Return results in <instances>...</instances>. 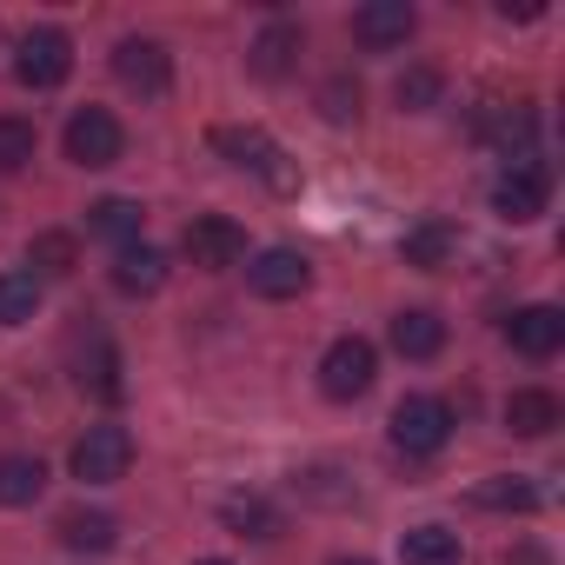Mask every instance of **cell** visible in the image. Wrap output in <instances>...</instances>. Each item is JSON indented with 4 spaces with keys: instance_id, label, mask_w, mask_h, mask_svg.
Returning <instances> with one entry per match:
<instances>
[{
    "instance_id": "cell-1",
    "label": "cell",
    "mask_w": 565,
    "mask_h": 565,
    "mask_svg": "<svg viewBox=\"0 0 565 565\" xmlns=\"http://www.w3.org/2000/svg\"><path fill=\"white\" fill-rule=\"evenodd\" d=\"M213 147H220L239 173H259L273 193H294V186H300V173L287 167V153H279V140H273L266 127H213Z\"/></svg>"
},
{
    "instance_id": "cell-2",
    "label": "cell",
    "mask_w": 565,
    "mask_h": 565,
    "mask_svg": "<svg viewBox=\"0 0 565 565\" xmlns=\"http://www.w3.org/2000/svg\"><path fill=\"white\" fill-rule=\"evenodd\" d=\"M446 439H452V406H446V399H433V393H406V399L393 406V446H399V452L433 459Z\"/></svg>"
},
{
    "instance_id": "cell-3",
    "label": "cell",
    "mask_w": 565,
    "mask_h": 565,
    "mask_svg": "<svg viewBox=\"0 0 565 565\" xmlns=\"http://www.w3.org/2000/svg\"><path fill=\"white\" fill-rule=\"evenodd\" d=\"M67 74H74V41H67L61 28H34V34H21V47H14V81H21V87L47 94V87H61Z\"/></svg>"
},
{
    "instance_id": "cell-4",
    "label": "cell",
    "mask_w": 565,
    "mask_h": 565,
    "mask_svg": "<svg viewBox=\"0 0 565 565\" xmlns=\"http://www.w3.org/2000/svg\"><path fill=\"white\" fill-rule=\"evenodd\" d=\"M373 380H380L373 340L347 333V340L327 347V360H320V393H327V399H360V393H373Z\"/></svg>"
},
{
    "instance_id": "cell-5",
    "label": "cell",
    "mask_w": 565,
    "mask_h": 565,
    "mask_svg": "<svg viewBox=\"0 0 565 565\" xmlns=\"http://www.w3.org/2000/svg\"><path fill=\"white\" fill-rule=\"evenodd\" d=\"M127 466H134L127 426H87V439L74 446V479H87V486H114V479H127Z\"/></svg>"
},
{
    "instance_id": "cell-6",
    "label": "cell",
    "mask_w": 565,
    "mask_h": 565,
    "mask_svg": "<svg viewBox=\"0 0 565 565\" xmlns=\"http://www.w3.org/2000/svg\"><path fill=\"white\" fill-rule=\"evenodd\" d=\"M114 74H120V87H134L140 100H160V94L173 87V54H167L160 41L127 34V41L114 47Z\"/></svg>"
},
{
    "instance_id": "cell-7",
    "label": "cell",
    "mask_w": 565,
    "mask_h": 565,
    "mask_svg": "<svg viewBox=\"0 0 565 565\" xmlns=\"http://www.w3.org/2000/svg\"><path fill=\"white\" fill-rule=\"evenodd\" d=\"M120 147H127V134H120V120H114L107 107H81V114L67 120V160H74V167H114Z\"/></svg>"
},
{
    "instance_id": "cell-8",
    "label": "cell",
    "mask_w": 565,
    "mask_h": 565,
    "mask_svg": "<svg viewBox=\"0 0 565 565\" xmlns=\"http://www.w3.org/2000/svg\"><path fill=\"white\" fill-rule=\"evenodd\" d=\"M307 279H313V266H307V253H294V246H266V253H253V266H246V287H253L259 300H300Z\"/></svg>"
},
{
    "instance_id": "cell-9",
    "label": "cell",
    "mask_w": 565,
    "mask_h": 565,
    "mask_svg": "<svg viewBox=\"0 0 565 565\" xmlns=\"http://www.w3.org/2000/svg\"><path fill=\"white\" fill-rule=\"evenodd\" d=\"M186 259L206 266V273H226V266L246 259V233H239L226 213H200V220L186 226Z\"/></svg>"
},
{
    "instance_id": "cell-10",
    "label": "cell",
    "mask_w": 565,
    "mask_h": 565,
    "mask_svg": "<svg viewBox=\"0 0 565 565\" xmlns=\"http://www.w3.org/2000/svg\"><path fill=\"white\" fill-rule=\"evenodd\" d=\"M492 213L512 220V226L539 220V213H545V167H539V160H532V167H505L499 186H492Z\"/></svg>"
},
{
    "instance_id": "cell-11",
    "label": "cell",
    "mask_w": 565,
    "mask_h": 565,
    "mask_svg": "<svg viewBox=\"0 0 565 565\" xmlns=\"http://www.w3.org/2000/svg\"><path fill=\"white\" fill-rule=\"evenodd\" d=\"M505 340H512V353H525V360H552V353L565 347V313H558V307H519V313L505 320Z\"/></svg>"
},
{
    "instance_id": "cell-12",
    "label": "cell",
    "mask_w": 565,
    "mask_h": 565,
    "mask_svg": "<svg viewBox=\"0 0 565 565\" xmlns=\"http://www.w3.org/2000/svg\"><path fill=\"white\" fill-rule=\"evenodd\" d=\"M74 380H81V393H87V399H100V406H120V399H127L120 353H114V340H100V333L87 340V353H81V373H74Z\"/></svg>"
},
{
    "instance_id": "cell-13",
    "label": "cell",
    "mask_w": 565,
    "mask_h": 565,
    "mask_svg": "<svg viewBox=\"0 0 565 565\" xmlns=\"http://www.w3.org/2000/svg\"><path fill=\"white\" fill-rule=\"evenodd\" d=\"M452 246H459V226L433 213V220H419V226L399 239V259H406V266H419V273H439V266L452 259Z\"/></svg>"
},
{
    "instance_id": "cell-14",
    "label": "cell",
    "mask_w": 565,
    "mask_h": 565,
    "mask_svg": "<svg viewBox=\"0 0 565 565\" xmlns=\"http://www.w3.org/2000/svg\"><path fill=\"white\" fill-rule=\"evenodd\" d=\"M413 34V8L406 0H373V8L353 14V41L360 47H399Z\"/></svg>"
},
{
    "instance_id": "cell-15",
    "label": "cell",
    "mask_w": 565,
    "mask_h": 565,
    "mask_svg": "<svg viewBox=\"0 0 565 565\" xmlns=\"http://www.w3.org/2000/svg\"><path fill=\"white\" fill-rule=\"evenodd\" d=\"M558 419H565V406H558L545 386H519V393L505 399V426H512L519 439H545Z\"/></svg>"
},
{
    "instance_id": "cell-16",
    "label": "cell",
    "mask_w": 565,
    "mask_h": 565,
    "mask_svg": "<svg viewBox=\"0 0 565 565\" xmlns=\"http://www.w3.org/2000/svg\"><path fill=\"white\" fill-rule=\"evenodd\" d=\"M114 287L120 294H160L167 287V253H153V246H120L114 253Z\"/></svg>"
},
{
    "instance_id": "cell-17",
    "label": "cell",
    "mask_w": 565,
    "mask_h": 565,
    "mask_svg": "<svg viewBox=\"0 0 565 565\" xmlns=\"http://www.w3.org/2000/svg\"><path fill=\"white\" fill-rule=\"evenodd\" d=\"M439 347H446V320H439V313L406 307V313L393 320V353H399V360H433Z\"/></svg>"
},
{
    "instance_id": "cell-18",
    "label": "cell",
    "mask_w": 565,
    "mask_h": 565,
    "mask_svg": "<svg viewBox=\"0 0 565 565\" xmlns=\"http://www.w3.org/2000/svg\"><path fill=\"white\" fill-rule=\"evenodd\" d=\"M140 226H147V206H140V200L107 193V200H94V206H87V233H100V239L134 246V239H140Z\"/></svg>"
},
{
    "instance_id": "cell-19",
    "label": "cell",
    "mask_w": 565,
    "mask_h": 565,
    "mask_svg": "<svg viewBox=\"0 0 565 565\" xmlns=\"http://www.w3.org/2000/svg\"><path fill=\"white\" fill-rule=\"evenodd\" d=\"M294 54H300V28H287V21H273L259 41H253V54H246V67L259 74V81H279V74H294Z\"/></svg>"
},
{
    "instance_id": "cell-20",
    "label": "cell",
    "mask_w": 565,
    "mask_h": 565,
    "mask_svg": "<svg viewBox=\"0 0 565 565\" xmlns=\"http://www.w3.org/2000/svg\"><path fill=\"white\" fill-rule=\"evenodd\" d=\"M47 492V466L28 459V452H8L0 459V505H34Z\"/></svg>"
},
{
    "instance_id": "cell-21",
    "label": "cell",
    "mask_w": 565,
    "mask_h": 565,
    "mask_svg": "<svg viewBox=\"0 0 565 565\" xmlns=\"http://www.w3.org/2000/svg\"><path fill=\"white\" fill-rule=\"evenodd\" d=\"M28 266H34V279H67L81 266V239L74 233H34L28 239Z\"/></svg>"
},
{
    "instance_id": "cell-22",
    "label": "cell",
    "mask_w": 565,
    "mask_h": 565,
    "mask_svg": "<svg viewBox=\"0 0 565 565\" xmlns=\"http://www.w3.org/2000/svg\"><path fill=\"white\" fill-rule=\"evenodd\" d=\"M220 519H226L239 539H273V532H279V512H273L259 492H226V499H220Z\"/></svg>"
},
{
    "instance_id": "cell-23",
    "label": "cell",
    "mask_w": 565,
    "mask_h": 565,
    "mask_svg": "<svg viewBox=\"0 0 565 565\" xmlns=\"http://www.w3.org/2000/svg\"><path fill=\"white\" fill-rule=\"evenodd\" d=\"M120 539V519L114 512H61V545H74V552H107Z\"/></svg>"
},
{
    "instance_id": "cell-24",
    "label": "cell",
    "mask_w": 565,
    "mask_h": 565,
    "mask_svg": "<svg viewBox=\"0 0 565 565\" xmlns=\"http://www.w3.org/2000/svg\"><path fill=\"white\" fill-rule=\"evenodd\" d=\"M399 558L406 565H459V532L452 525H413L399 539Z\"/></svg>"
},
{
    "instance_id": "cell-25",
    "label": "cell",
    "mask_w": 565,
    "mask_h": 565,
    "mask_svg": "<svg viewBox=\"0 0 565 565\" xmlns=\"http://www.w3.org/2000/svg\"><path fill=\"white\" fill-rule=\"evenodd\" d=\"M41 313V279L34 273H0V327H28Z\"/></svg>"
},
{
    "instance_id": "cell-26",
    "label": "cell",
    "mask_w": 565,
    "mask_h": 565,
    "mask_svg": "<svg viewBox=\"0 0 565 565\" xmlns=\"http://www.w3.org/2000/svg\"><path fill=\"white\" fill-rule=\"evenodd\" d=\"M472 505H479V512H532L539 492H532L525 479H479V486H472Z\"/></svg>"
},
{
    "instance_id": "cell-27",
    "label": "cell",
    "mask_w": 565,
    "mask_h": 565,
    "mask_svg": "<svg viewBox=\"0 0 565 565\" xmlns=\"http://www.w3.org/2000/svg\"><path fill=\"white\" fill-rule=\"evenodd\" d=\"M439 94H446L439 67H406V74H399V87H393L399 114H426V107H439Z\"/></svg>"
},
{
    "instance_id": "cell-28",
    "label": "cell",
    "mask_w": 565,
    "mask_h": 565,
    "mask_svg": "<svg viewBox=\"0 0 565 565\" xmlns=\"http://www.w3.org/2000/svg\"><path fill=\"white\" fill-rule=\"evenodd\" d=\"M34 127L28 120H14V114H0V173H21L28 160H34Z\"/></svg>"
},
{
    "instance_id": "cell-29",
    "label": "cell",
    "mask_w": 565,
    "mask_h": 565,
    "mask_svg": "<svg viewBox=\"0 0 565 565\" xmlns=\"http://www.w3.org/2000/svg\"><path fill=\"white\" fill-rule=\"evenodd\" d=\"M320 107H327V120H353V114H360V87H353V81H327Z\"/></svg>"
},
{
    "instance_id": "cell-30",
    "label": "cell",
    "mask_w": 565,
    "mask_h": 565,
    "mask_svg": "<svg viewBox=\"0 0 565 565\" xmlns=\"http://www.w3.org/2000/svg\"><path fill=\"white\" fill-rule=\"evenodd\" d=\"M333 565H373V558H333Z\"/></svg>"
},
{
    "instance_id": "cell-31",
    "label": "cell",
    "mask_w": 565,
    "mask_h": 565,
    "mask_svg": "<svg viewBox=\"0 0 565 565\" xmlns=\"http://www.w3.org/2000/svg\"><path fill=\"white\" fill-rule=\"evenodd\" d=\"M193 565H226V558H193Z\"/></svg>"
}]
</instances>
